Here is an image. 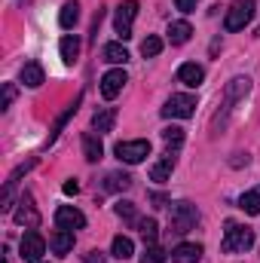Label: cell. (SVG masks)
Returning <instances> with one entry per match:
<instances>
[{
  "label": "cell",
  "mask_w": 260,
  "mask_h": 263,
  "mask_svg": "<svg viewBox=\"0 0 260 263\" xmlns=\"http://www.w3.org/2000/svg\"><path fill=\"white\" fill-rule=\"evenodd\" d=\"M251 245H254V233H251L248 227L230 220L227 230H224V242H220V248H224L227 254H239V251H248Z\"/></svg>",
  "instance_id": "cell-1"
},
{
  "label": "cell",
  "mask_w": 260,
  "mask_h": 263,
  "mask_svg": "<svg viewBox=\"0 0 260 263\" xmlns=\"http://www.w3.org/2000/svg\"><path fill=\"white\" fill-rule=\"evenodd\" d=\"M169 223H172V233H178V236L190 233L196 223H199L196 205L193 202H175V205L169 208Z\"/></svg>",
  "instance_id": "cell-2"
},
{
  "label": "cell",
  "mask_w": 260,
  "mask_h": 263,
  "mask_svg": "<svg viewBox=\"0 0 260 263\" xmlns=\"http://www.w3.org/2000/svg\"><path fill=\"white\" fill-rule=\"evenodd\" d=\"M254 15V0H233V6L227 9V18H224V28L227 31H242Z\"/></svg>",
  "instance_id": "cell-3"
},
{
  "label": "cell",
  "mask_w": 260,
  "mask_h": 263,
  "mask_svg": "<svg viewBox=\"0 0 260 263\" xmlns=\"http://www.w3.org/2000/svg\"><path fill=\"white\" fill-rule=\"evenodd\" d=\"M196 114V98L193 95H172L162 107L165 120H190Z\"/></svg>",
  "instance_id": "cell-4"
},
{
  "label": "cell",
  "mask_w": 260,
  "mask_h": 263,
  "mask_svg": "<svg viewBox=\"0 0 260 263\" xmlns=\"http://www.w3.org/2000/svg\"><path fill=\"white\" fill-rule=\"evenodd\" d=\"M114 153H117L123 162L138 165V162H144V159L150 156V141H144V138H138V141H120Z\"/></svg>",
  "instance_id": "cell-5"
},
{
  "label": "cell",
  "mask_w": 260,
  "mask_h": 263,
  "mask_svg": "<svg viewBox=\"0 0 260 263\" xmlns=\"http://www.w3.org/2000/svg\"><path fill=\"white\" fill-rule=\"evenodd\" d=\"M18 251H22V260H25V263H40V257L46 254V239H43L40 233L28 230V233L22 236V245H18Z\"/></svg>",
  "instance_id": "cell-6"
},
{
  "label": "cell",
  "mask_w": 260,
  "mask_h": 263,
  "mask_svg": "<svg viewBox=\"0 0 260 263\" xmlns=\"http://www.w3.org/2000/svg\"><path fill=\"white\" fill-rule=\"evenodd\" d=\"M251 92V80L248 77H236V80H230V86L224 89V117L233 110V104L242 98V95H248ZM224 117H217L214 123H224Z\"/></svg>",
  "instance_id": "cell-7"
},
{
  "label": "cell",
  "mask_w": 260,
  "mask_h": 263,
  "mask_svg": "<svg viewBox=\"0 0 260 263\" xmlns=\"http://www.w3.org/2000/svg\"><path fill=\"white\" fill-rule=\"evenodd\" d=\"M135 15H138V0H123L117 6V18H114V28L123 40L132 37V25H135Z\"/></svg>",
  "instance_id": "cell-8"
},
{
  "label": "cell",
  "mask_w": 260,
  "mask_h": 263,
  "mask_svg": "<svg viewBox=\"0 0 260 263\" xmlns=\"http://www.w3.org/2000/svg\"><path fill=\"white\" fill-rule=\"evenodd\" d=\"M129 83V77H126V70L123 67H114V70H107L104 77H101V95L107 98V101H114L120 92H123V86Z\"/></svg>",
  "instance_id": "cell-9"
},
{
  "label": "cell",
  "mask_w": 260,
  "mask_h": 263,
  "mask_svg": "<svg viewBox=\"0 0 260 263\" xmlns=\"http://www.w3.org/2000/svg\"><path fill=\"white\" fill-rule=\"evenodd\" d=\"M34 165H37V159H28L25 165H18V168L9 175V181H6V187H3V196H0V208H3V211H9V208H12V193H15V184H18V178H22V175H28Z\"/></svg>",
  "instance_id": "cell-10"
},
{
  "label": "cell",
  "mask_w": 260,
  "mask_h": 263,
  "mask_svg": "<svg viewBox=\"0 0 260 263\" xmlns=\"http://www.w3.org/2000/svg\"><path fill=\"white\" fill-rule=\"evenodd\" d=\"M55 223L65 227V230H83L86 227V214L80 208H73V205H62L55 211Z\"/></svg>",
  "instance_id": "cell-11"
},
{
  "label": "cell",
  "mask_w": 260,
  "mask_h": 263,
  "mask_svg": "<svg viewBox=\"0 0 260 263\" xmlns=\"http://www.w3.org/2000/svg\"><path fill=\"white\" fill-rule=\"evenodd\" d=\"M22 208L15 211V223L18 227H28V230H34V227H40V211L34 208V202H31V196L25 193L22 196V202H18Z\"/></svg>",
  "instance_id": "cell-12"
},
{
  "label": "cell",
  "mask_w": 260,
  "mask_h": 263,
  "mask_svg": "<svg viewBox=\"0 0 260 263\" xmlns=\"http://www.w3.org/2000/svg\"><path fill=\"white\" fill-rule=\"evenodd\" d=\"M172 172H175V153L169 150V153H162L153 165H150V181H169L172 178Z\"/></svg>",
  "instance_id": "cell-13"
},
{
  "label": "cell",
  "mask_w": 260,
  "mask_h": 263,
  "mask_svg": "<svg viewBox=\"0 0 260 263\" xmlns=\"http://www.w3.org/2000/svg\"><path fill=\"white\" fill-rule=\"evenodd\" d=\"M49 248H52V254H59V257L70 254V248H73V230L59 227V230L49 236Z\"/></svg>",
  "instance_id": "cell-14"
},
{
  "label": "cell",
  "mask_w": 260,
  "mask_h": 263,
  "mask_svg": "<svg viewBox=\"0 0 260 263\" xmlns=\"http://www.w3.org/2000/svg\"><path fill=\"white\" fill-rule=\"evenodd\" d=\"M172 260H175V263H199V260H202V245L181 242L178 248H172Z\"/></svg>",
  "instance_id": "cell-15"
},
{
  "label": "cell",
  "mask_w": 260,
  "mask_h": 263,
  "mask_svg": "<svg viewBox=\"0 0 260 263\" xmlns=\"http://www.w3.org/2000/svg\"><path fill=\"white\" fill-rule=\"evenodd\" d=\"M178 80L184 83V86H199L202 80H205V70H202V65H196V62H187V65L178 67Z\"/></svg>",
  "instance_id": "cell-16"
},
{
  "label": "cell",
  "mask_w": 260,
  "mask_h": 263,
  "mask_svg": "<svg viewBox=\"0 0 260 263\" xmlns=\"http://www.w3.org/2000/svg\"><path fill=\"white\" fill-rule=\"evenodd\" d=\"M18 80H22L28 89H37V86H43V67H40V62H25L22 73H18Z\"/></svg>",
  "instance_id": "cell-17"
},
{
  "label": "cell",
  "mask_w": 260,
  "mask_h": 263,
  "mask_svg": "<svg viewBox=\"0 0 260 263\" xmlns=\"http://www.w3.org/2000/svg\"><path fill=\"white\" fill-rule=\"evenodd\" d=\"M83 156H86L89 162H98V159L104 156V147H101V138H98L95 132H86V135H83Z\"/></svg>",
  "instance_id": "cell-18"
},
{
  "label": "cell",
  "mask_w": 260,
  "mask_h": 263,
  "mask_svg": "<svg viewBox=\"0 0 260 263\" xmlns=\"http://www.w3.org/2000/svg\"><path fill=\"white\" fill-rule=\"evenodd\" d=\"M59 52H62V62H65V65H73L77 55H80V40H77L73 34H65L62 43H59Z\"/></svg>",
  "instance_id": "cell-19"
},
{
  "label": "cell",
  "mask_w": 260,
  "mask_h": 263,
  "mask_svg": "<svg viewBox=\"0 0 260 263\" xmlns=\"http://www.w3.org/2000/svg\"><path fill=\"white\" fill-rule=\"evenodd\" d=\"M190 34H193L190 22H172V25H169V40H172V46H184V43L190 40Z\"/></svg>",
  "instance_id": "cell-20"
},
{
  "label": "cell",
  "mask_w": 260,
  "mask_h": 263,
  "mask_svg": "<svg viewBox=\"0 0 260 263\" xmlns=\"http://www.w3.org/2000/svg\"><path fill=\"white\" fill-rule=\"evenodd\" d=\"M114 123H117V110H114V107H104V110H98V114L92 117V129L98 132V135H101V132H110Z\"/></svg>",
  "instance_id": "cell-21"
},
{
  "label": "cell",
  "mask_w": 260,
  "mask_h": 263,
  "mask_svg": "<svg viewBox=\"0 0 260 263\" xmlns=\"http://www.w3.org/2000/svg\"><path fill=\"white\" fill-rule=\"evenodd\" d=\"M110 254H114L117 260H129L132 254H135V242H132L129 236H117L114 245H110Z\"/></svg>",
  "instance_id": "cell-22"
},
{
  "label": "cell",
  "mask_w": 260,
  "mask_h": 263,
  "mask_svg": "<svg viewBox=\"0 0 260 263\" xmlns=\"http://www.w3.org/2000/svg\"><path fill=\"white\" fill-rule=\"evenodd\" d=\"M77 18H80V3L77 0H67L65 6H62V12H59V25L62 28H73Z\"/></svg>",
  "instance_id": "cell-23"
},
{
  "label": "cell",
  "mask_w": 260,
  "mask_h": 263,
  "mask_svg": "<svg viewBox=\"0 0 260 263\" xmlns=\"http://www.w3.org/2000/svg\"><path fill=\"white\" fill-rule=\"evenodd\" d=\"M104 62H110V65H126V62H129L126 46H123V43H107V46H104Z\"/></svg>",
  "instance_id": "cell-24"
},
{
  "label": "cell",
  "mask_w": 260,
  "mask_h": 263,
  "mask_svg": "<svg viewBox=\"0 0 260 263\" xmlns=\"http://www.w3.org/2000/svg\"><path fill=\"white\" fill-rule=\"evenodd\" d=\"M132 187V178L129 175H123V172H110L107 178H104V190H110V193H117V190H129Z\"/></svg>",
  "instance_id": "cell-25"
},
{
  "label": "cell",
  "mask_w": 260,
  "mask_h": 263,
  "mask_svg": "<svg viewBox=\"0 0 260 263\" xmlns=\"http://www.w3.org/2000/svg\"><path fill=\"white\" fill-rule=\"evenodd\" d=\"M239 208H242L245 214H260V187L248 190L245 196L239 199Z\"/></svg>",
  "instance_id": "cell-26"
},
{
  "label": "cell",
  "mask_w": 260,
  "mask_h": 263,
  "mask_svg": "<svg viewBox=\"0 0 260 263\" xmlns=\"http://www.w3.org/2000/svg\"><path fill=\"white\" fill-rule=\"evenodd\" d=\"M138 230H141V236H144V245H156V239H159L156 220H138Z\"/></svg>",
  "instance_id": "cell-27"
},
{
  "label": "cell",
  "mask_w": 260,
  "mask_h": 263,
  "mask_svg": "<svg viewBox=\"0 0 260 263\" xmlns=\"http://www.w3.org/2000/svg\"><path fill=\"white\" fill-rule=\"evenodd\" d=\"M162 141L169 144V150L175 153L181 144H184V129H178V126H172V129H162Z\"/></svg>",
  "instance_id": "cell-28"
},
{
  "label": "cell",
  "mask_w": 260,
  "mask_h": 263,
  "mask_svg": "<svg viewBox=\"0 0 260 263\" xmlns=\"http://www.w3.org/2000/svg\"><path fill=\"white\" fill-rule=\"evenodd\" d=\"M80 101H83V98L77 95V98H73V101L67 104V110H65V114H62V117H59V123H55V129H52V135H49V141H55V135L62 132V126H65V123H67V120H70V117H73V114H77V107H80Z\"/></svg>",
  "instance_id": "cell-29"
},
{
  "label": "cell",
  "mask_w": 260,
  "mask_h": 263,
  "mask_svg": "<svg viewBox=\"0 0 260 263\" xmlns=\"http://www.w3.org/2000/svg\"><path fill=\"white\" fill-rule=\"evenodd\" d=\"M159 52H162V40L150 34V37L141 43V55H144V59H153V55H159Z\"/></svg>",
  "instance_id": "cell-30"
},
{
  "label": "cell",
  "mask_w": 260,
  "mask_h": 263,
  "mask_svg": "<svg viewBox=\"0 0 260 263\" xmlns=\"http://www.w3.org/2000/svg\"><path fill=\"white\" fill-rule=\"evenodd\" d=\"M123 220H129V223H138V211H135V205L132 202H117V208H114Z\"/></svg>",
  "instance_id": "cell-31"
},
{
  "label": "cell",
  "mask_w": 260,
  "mask_h": 263,
  "mask_svg": "<svg viewBox=\"0 0 260 263\" xmlns=\"http://www.w3.org/2000/svg\"><path fill=\"white\" fill-rule=\"evenodd\" d=\"M141 263H165V251H162L159 245H147V251H144Z\"/></svg>",
  "instance_id": "cell-32"
},
{
  "label": "cell",
  "mask_w": 260,
  "mask_h": 263,
  "mask_svg": "<svg viewBox=\"0 0 260 263\" xmlns=\"http://www.w3.org/2000/svg\"><path fill=\"white\" fill-rule=\"evenodd\" d=\"M15 101V86L12 83H3V98H0V110H6L9 104Z\"/></svg>",
  "instance_id": "cell-33"
},
{
  "label": "cell",
  "mask_w": 260,
  "mask_h": 263,
  "mask_svg": "<svg viewBox=\"0 0 260 263\" xmlns=\"http://www.w3.org/2000/svg\"><path fill=\"white\" fill-rule=\"evenodd\" d=\"M196 3H199V0H175V6H178L181 12H193Z\"/></svg>",
  "instance_id": "cell-34"
},
{
  "label": "cell",
  "mask_w": 260,
  "mask_h": 263,
  "mask_svg": "<svg viewBox=\"0 0 260 263\" xmlns=\"http://www.w3.org/2000/svg\"><path fill=\"white\" fill-rule=\"evenodd\" d=\"M83 260H86V263H104V254H101V251H89Z\"/></svg>",
  "instance_id": "cell-35"
},
{
  "label": "cell",
  "mask_w": 260,
  "mask_h": 263,
  "mask_svg": "<svg viewBox=\"0 0 260 263\" xmlns=\"http://www.w3.org/2000/svg\"><path fill=\"white\" fill-rule=\"evenodd\" d=\"M77 190H80V184H77V181H67V184H65V193H67V196H77Z\"/></svg>",
  "instance_id": "cell-36"
},
{
  "label": "cell",
  "mask_w": 260,
  "mask_h": 263,
  "mask_svg": "<svg viewBox=\"0 0 260 263\" xmlns=\"http://www.w3.org/2000/svg\"><path fill=\"white\" fill-rule=\"evenodd\" d=\"M150 199H153L156 205H165V196H162V193H153V196H150Z\"/></svg>",
  "instance_id": "cell-37"
}]
</instances>
